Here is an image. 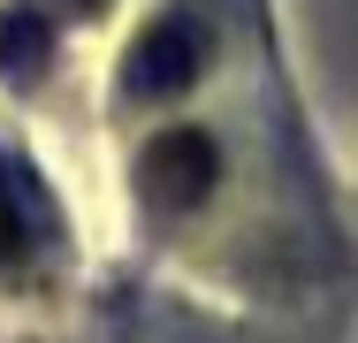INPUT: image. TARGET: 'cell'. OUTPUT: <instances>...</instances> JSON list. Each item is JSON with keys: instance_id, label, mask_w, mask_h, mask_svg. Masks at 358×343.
<instances>
[{"instance_id": "cell-1", "label": "cell", "mask_w": 358, "mask_h": 343, "mask_svg": "<svg viewBox=\"0 0 358 343\" xmlns=\"http://www.w3.org/2000/svg\"><path fill=\"white\" fill-rule=\"evenodd\" d=\"M199 62H206V38L191 31V23H152L138 46H130V62H122V92L130 99H176L191 76H199Z\"/></svg>"}, {"instance_id": "cell-2", "label": "cell", "mask_w": 358, "mask_h": 343, "mask_svg": "<svg viewBox=\"0 0 358 343\" xmlns=\"http://www.w3.org/2000/svg\"><path fill=\"white\" fill-rule=\"evenodd\" d=\"M145 199L160 206V214H183V206L206 199V183H214V145L199 130H168L145 145V168H138Z\"/></svg>"}, {"instance_id": "cell-3", "label": "cell", "mask_w": 358, "mask_h": 343, "mask_svg": "<svg viewBox=\"0 0 358 343\" xmlns=\"http://www.w3.org/2000/svg\"><path fill=\"white\" fill-rule=\"evenodd\" d=\"M38 69H46V15L15 0V8H0V76L23 84V76H38Z\"/></svg>"}, {"instance_id": "cell-4", "label": "cell", "mask_w": 358, "mask_h": 343, "mask_svg": "<svg viewBox=\"0 0 358 343\" xmlns=\"http://www.w3.org/2000/svg\"><path fill=\"white\" fill-rule=\"evenodd\" d=\"M15 244H23V221H15V206L0 199V260H15Z\"/></svg>"}, {"instance_id": "cell-5", "label": "cell", "mask_w": 358, "mask_h": 343, "mask_svg": "<svg viewBox=\"0 0 358 343\" xmlns=\"http://www.w3.org/2000/svg\"><path fill=\"white\" fill-rule=\"evenodd\" d=\"M76 8H99V0H76Z\"/></svg>"}]
</instances>
